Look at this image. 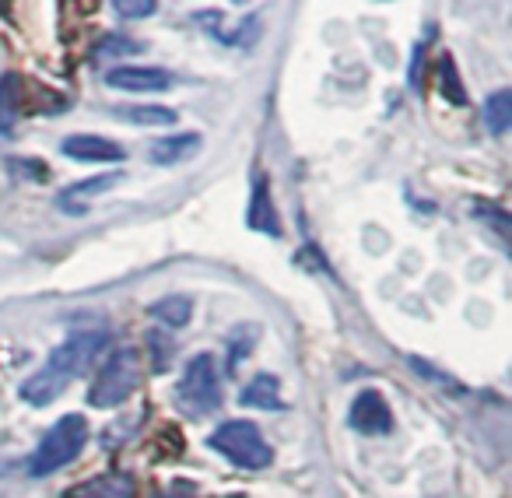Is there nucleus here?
<instances>
[{"label":"nucleus","mask_w":512,"mask_h":498,"mask_svg":"<svg viewBox=\"0 0 512 498\" xmlns=\"http://www.w3.org/2000/svg\"><path fill=\"white\" fill-rule=\"evenodd\" d=\"M106 344V330H78L74 337H67L60 348H53V355L46 358L43 369L22 383V400L32 407H50L74 379H81L92 369V362L106 351Z\"/></svg>","instance_id":"f257e3e1"},{"label":"nucleus","mask_w":512,"mask_h":498,"mask_svg":"<svg viewBox=\"0 0 512 498\" xmlns=\"http://www.w3.org/2000/svg\"><path fill=\"white\" fill-rule=\"evenodd\" d=\"M85 442H88L85 414H64V418L43 435V442L32 449L25 467H29L32 477H50V474H57V470H64L67 463L78 460Z\"/></svg>","instance_id":"f03ea898"},{"label":"nucleus","mask_w":512,"mask_h":498,"mask_svg":"<svg viewBox=\"0 0 512 498\" xmlns=\"http://www.w3.org/2000/svg\"><path fill=\"white\" fill-rule=\"evenodd\" d=\"M207 446H211L214 453L225 456L232 467L249 470V474L267 470L274 463V449H271V442L264 439V432H260L253 421H242V418L225 421V425L214 428Z\"/></svg>","instance_id":"7ed1b4c3"},{"label":"nucleus","mask_w":512,"mask_h":498,"mask_svg":"<svg viewBox=\"0 0 512 498\" xmlns=\"http://www.w3.org/2000/svg\"><path fill=\"white\" fill-rule=\"evenodd\" d=\"M141 372L144 365L137 348H116L99 369V376L92 379V386H88V404L99 407V411L127 404L137 386H141Z\"/></svg>","instance_id":"20e7f679"},{"label":"nucleus","mask_w":512,"mask_h":498,"mask_svg":"<svg viewBox=\"0 0 512 498\" xmlns=\"http://www.w3.org/2000/svg\"><path fill=\"white\" fill-rule=\"evenodd\" d=\"M176 404L190 418H204V414L218 411L221 404V383H218V365L214 355H193L183 369V379L176 386Z\"/></svg>","instance_id":"39448f33"},{"label":"nucleus","mask_w":512,"mask_h":498,"mask_svg":"<svg viewBox=\"0 0 512 498\" xmlns=\"http://www.w3.org/2000/svg\"><path fill=\"white\" fill-rule=\"evenodd\" d=\"M348 421L362 435H386L393 428V411L379 390H362L348 407Z\"/></svg>","instance_id":"423d86ee"},{"label":"nucleus","mask_w":512,"mask_h":498,"mask_svg":"<svg viewBox=\"0 0 512 498\" xmlns=\"http://www.w3.org/2000/svg\"><path fill=\"white\" fill-rule=\"evenodd\" d=\"M109 88L120 92H137V95H158L172 88V74L165 67H113L106 74Z\"/></svg>","instance_id":"0eeeda50"},{"label":"nucleus","mask_w":512,"mask_h":498,"mask_svg":"<svg viewBox=\"0 0 512 498\" xmlns=\"http://www.w3.org/2000/svg\"><path fill=\"white\" fill-rule=\"evenodd\" d=\"M60 151H64L71 162H123V158H127V151H123L120 144L99 134H71L60 144Z\"/></svg>","instance_id":"6e6552de"},{"label":"nucleus","mask_w":512,"mask_h":498,"mask_svg":"<svg viewBox=\"0 0 512 498\" xmlns=\"http://www.w3.org/2000/svg\"><path fill=\"white\" fill-rule=\"evenodd\" d=\"M134 495H137L134 477L120 474V470L99 474V477H92V481H81L67 491V498H134Z\"/></svg>","instance_id":"1a4fd4ad"},{"label":"nucleus","mask_w":512,"mask_h":498,"mask_svg":"<svg viewBox=\"0 0 512 498\" xmlns=\"http://www.w3.org/2000/svg\"><path fill=\"white\" fill-rule=\"evenodd\" d=\"M200 134L197 130H186V134H169V137H158L155 144H151V162L155 165H183L190 162L193 155L200 151Z\"/></svg>","instance_id":"9d476101"},{"label":"nucleus","mask_w":512,"mask_h":498,"mask_svg":"<svg viewBox=\"0 0 512 498\" xmlns=\"http://www.w3.org/2000/svg\"><path fill=\"white\" fill-rule=\"evenodd\" d=\"M249 228H253V232H264V235H281V221H278V211H274L267 179H256V186H253V200H249Z\"/></svg>","instance_id":"9b49d317"},{"label":"nucleus","mask_w":512,"mask_h":498,"mask_svg":"<svg viewBox=\"0 0 512 498\" xmlns=\"http://www.w3.org/2000/svg\"><path fill=\"white\" fill-rule=\"evenodd\" d=\"M242 404L253 407V411H285L278 376H271V372H260V376L249 379V386L242 390Z\"/></svg>","instance_id":"f8f14e48"},{"label":"nucleus","mask_w":512,"mask_h":498,"mask_svg":"<svg viewBox=\"0 0 512 498\" xmlns=\"http://www.w3.org/2000/svg\"><path fill=\"white\" fill-rule=\"evenodd\" d=\"M148 316L162 323V327H169V330H183L186 323L193 320V302L186 299V295H165V299L151 302Z\"/></svg>","instance_id":"ddd939ff"},{"label":"nucleus","mask_w":512,"mask_h":498,"mask_svg":"<svg viewBox=\"0 0 512 498\" xmlns=\"http://www.w3.org/2000/svg\"><path fill=\"white\" fill-rule=\"evenodd\" d=\"M113 116L134 123V127H172V123L179 120L176 109H169V106H123V109H113Z\"/></svg>","instance_id":"4468645a"},{"label":"nucleus","mask_w":512,"mask_h":498,"mask_svg":"<svg viewBox=\"0 0 512 498\" xmlns=\"http://www.w3.org/2000/svg\"><path fill=\"white\" fill-rule=\"evenodd\" d=\"M22 109V78L18 74H4L0 78V134H8L18 120Z\"/></svg>","instance_id":"2eb2a0df"},{"label":"nucleus","mask_w":512,"mask_h":498,"mask_svg":"<svg viewBox=\"0 0 512 498\" xmlns=\"http://www.w3.org/2000/svg\"><path fill=\"white\" fill-rule=\"evenodd\" d=\"M484 123L495 137H502L505 130L512 127V92L509 88H498V92L488 95L484 102Z\"/></svg>","instance_id":"dca6fc26"},{"label":"nucleus","mask_w":512,"mask_h":498,"mask_svg":"<svg viewBox=\"0 0 512 498\" xmlns=\"http://www.w3.org/2000/svg\"><path fill=\"white\" fill-rule=\"evenodd\" d=\"M439 92H442V99L453 102V106H467V92H463V85H460V74H456L453 57L439 60Z\"/></svg>","instance_id":"f3484780"},{"label":"nucleus","mask_w":512,"mask_h":498,"mask_svg":"<svg viewBox=\"0 0 512 498\" xmlns=\"http://www.w3.org/2000/svg\"><path fill=\"white\" fill-rule=\"evenodd\" d=\"M123 183V172H102V176H95V179H85V183H74L71 190L64 193V200H71V197H99V193H106L109 186H120ZM60 200V204H64Z\"/></svg>","instance_id":"a211bd4d"},{"label":"nucleus","mask_w":512,"mask_h":498,"mask_svg":"<svg viewBox=\"0 0 512 498\" xmlns=\"http://www.w3.org/2000/svg\"><path fill=\"white\" fill-rule=\"evenodd\" d=\"M113 11L127 22H141L158 11V0H113Z\"/></svg>","instance_id":"6ab92c4d"},{"label":"nucleus","mask_w":512,"mask_h":498,"mask_svg":"<svg viewBox=\"0 0 512 498\" xmlns=\"http://www.w3.org/2000/svg\"><path fill=\"white\" fill-rule=\"evenodd\" d=\"M239 341H228V369H239V362H242V355H246L249 348H253V341H256V334H253V327H239Z\"/></svg>","instance_id":"aec40b11"},{"label":"nucleus","mask_w":512,"mask_h":498,"mask_svg":"<svg viewBox=\"0 0 512 498\" xmlns=\"http://www.w3.org/2000/svg\"><path fill=\"white\" fill-rule=\"evenodd\" d=\"M411 365H414V372H418L421 379H432V383H439L446 393H460L463 390V386L456 383V379H449L446 372H439V369H432V365H425L421 358H411Z\"/></svg>","instance_id":"412c9836"},{"label":"nucleus","mask_w":512,"mask_h":498,"mask_svg":"<svg viewBox=\"0 0 512 498\" xmlns=\"http://www.w3.org/2000/svg\"><path fill=\"white\" fill-rule=\"evenodd\" d=\"M99 53H102V57H113V53L130 57V53H141V43H134V39H123V36H109V39H102Z\"/></svg>","instance_id":"4be33fe9"},{"label":"nucleus","mask_w":512,"mask_h":498,"mask_svg":"<svg viewBox=\"0 0 512 498\" xmlns=\"http://www.w3.org/2000/svg\"><path fill=\"white\" fill-rule=\"evenodd\" d=\"M158 498H186V495H158Z\"/></svg>","instance_id":"5701e85b"},{"label":"nucleus","mask_w":512,"mask_h":498,"mask_svg":"<svg viewBox=\"0 0 512 498\" xmlns=\"http://www.w3.org/2000/svg\"><path fill=\"white\" fill-rule=\"evenodd\" d=\"M225 498H249V495H225Z\"/></svg>","instance_id":"b1692460"}]
</instances>
